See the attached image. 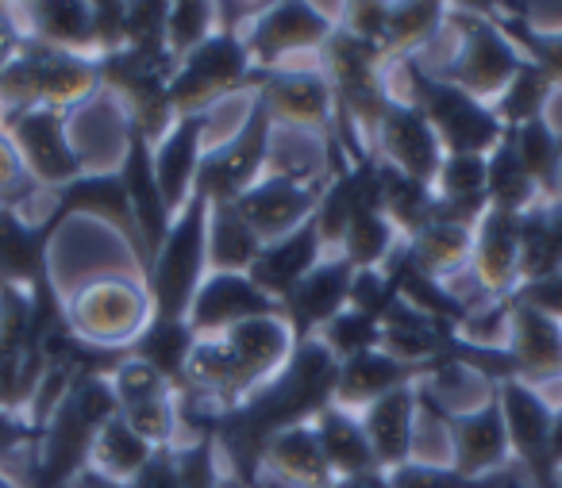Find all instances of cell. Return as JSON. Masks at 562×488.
<instances>
[{
	"label": "cell",
	"instance_id": "cell-1",
	"mask_svg": "<svg viewBox=\"0 0 562 488\" xmlns=\"http://www.w3.org/2000/svg\"><path fill=\"white\" fill-rule=\"evenodd\" d=\"M401 73L408 81L405 104L424 112V120L431 124L447 155H490L505 139V124L497 120V112L485 109L482 101H474L462 89H454L451 81L428 73L416 58H405Z\"/></svg>",
	"mask_w": 562,
	"mask_h": 488
},
{
	"label": "cell",
	"instance_id": "cell-2",
	"mask_svg": "<svg viewBox=\"0 0 562 488\" xmlns=\"http://www.w3.org/2000/svg\"><path fill=\"white\" fill-rule=\"evenodd\" d=\"M209 265V201L201 193L189 196L170 227V239L158 250L147 270V296L155 319H186L196 288L204 285Z\"/></svg>",
	"mask_w": 562,
	"mask_h": 488
},
{
	"label": "cell",
	"instance_id": "cell-3",
	"mask_svg": "<svg viewBox=\"0 0 562 488\" xmlns=\"http://www.w3.org/2000/svg\"><path fill=\"white\" fill-rule=\"evenodd\" d=\"M454 35H459V47L447 58L439 70H428L436 78L451 81L454 89L470 93L474 101H490L501 97L513 78L524 70L520 50L508 43V35L497 27V20H477L474 12H467L462 20H451Z\"/></svg>",
	"mask_w": 562,
	"mask_h": 488
},
{
	"label": "cell",
	"instance_id": "cell-4",
	"mask_svg": "<svg viewBox=\"0 0 562 488\" xmlns=\"http://www.w3.org/2000/svg\"><path fill=\"white\" fill-rule=\"evenodd\" d=\"M255 73L250 63V50L243 43V35L235 32H212L209 39L196 50H189L178 63L170 78V104L173 116L189 120V116H204L209 104H216L220 97L243 89Z\"/></svg>",
	"mask_w": 562,
	"mask_h": 488
},
{
	"label": "cell",
	"instance_id": "cell-5",
	"mask_svg": "<svg viewBox=\"0 0 562 488\" xmlns=\"http://www.w3.org/2000/svg\"><path fill=\"white\" fill-rule=\"evenodd\" d=\"M150 296L139 285H127L120 277L93 281L70 304H66V324L81 342L101 350H124L139 339L150 324Z\"/></svg>",
	"mask_w": 562,
	"mask_h": 488
},
{
	"label": "cell",
	"instance_id": "cell-6",
	"mask_svg": "<svg viewBox=\"0 0 562 488\" xmlns=\"http://www.w3.org/2000/svg\"><path fill=\"white\" fill-rule=\"evenodd\" d=\"M247 86H258L255 101L266 109L273 127L290 132H336V89L313 66H281V70H255Z\"/></svg>",
	"mask_w": 562,
	"mask_h": 488
},
{
	"label": "cell",
	"instance_id": "cell-7",
	"mask_svg": "<svg viewBox=\"0 0 562 488\" xmlns=\"http://www.w3.org/2000/svg\"><path fill=\"white\" fill-rule=\"evenodd\" d=\"M270 139H273V120L258 101H250V120L232 143L201 158L196 170V189L209 204H235L258 178L266 173L270 162Z\"/></svg>",
	"mask_w": 562,
	"mask_h": 488
},
{
	"label": "cell",
	"instance_id": "cell-8",
	"mask_svg": "<svg viewBox=\"0 0 562 488\" xmlns=\"http://www.w3.org/2000/svg\"><path fill=\"white\" fill-rule=\"evenodd\" d=\"M324 185H328V181L266 170L262 178L235 201V208H239V216L247 219V227L266 247V242H278V239H285V235L301 231V227L313 219Z\"/></svg>",
	"mask_w": 562,
	"mask_h": 488
},
{
	"label": "cell",
	"instance_id": "cell-9",
	"mask_svg": "<svg viewBox=\"0 0 562 488\" xmlns=\"http://www.w3.org/2000/svg\"><path fill=\"white\" fill-rule=\"evenodd\" d=\"M0 132L9 135L12 147H16L20 158H24L32 181L40 189H47V193H63L70 181H78L81 173H86L78 150L70 147V139H66L63 112H47V109L24 112V116L4 120Z\"/></svg>",
	"mask_w": 562,
	"mask_h": 488
},
{
	"label": "cell",
	"instance_id": "cell-10",
	"mask_svg": "<svg viewBox=\"0 0 562 488\" xmlns=\"http://www.w3.org/2000/svg\"><path fill=\"white\" fill-rule=\"evenodd\" d=\"M331 32H336V24L321 9H308V4H273V9H266L247 27L243 43H247L255 70H281L290 55L324 50Z\"/></svg>",
	"mask_w": 562,
	"mask_h": 488
},
{
	"label": "cell",
	"instance_id": "cell-11",
	"mask_svg": "<svg viewBox=\"0 0 562 488\" xmlns=\"http://www.w3.org/2000/svg\"><path fill=\"white\" fill-rule=\"evenodd\" d=\"M258 316H281V304L270 293H262L247 273H212L196 288L186 324L193 327L196 339H212V334H224Z\"/></svg>",
	"mask_w": 562,
	"mask_h": 488
},
{
	"label": "cell",
	"instance_id": "cell-12",
	"mask_svg": "<svg viewBox=\"0 0 562 488\" xmlns=\"http://www.w3.org/2000/svg\"><path fill=\"white\" fill-rule=\"evenodd\" d=\"M351 281H355V265L347 262V258H339V254L324 258V262L281 300V316L290 324L293 339L308 342L313 331H324L339 311H347Z\"/></svg>",
	"mask_w": 562,
	"mask_h": 488
},
{
	"label": "cell",
	"instance_id": "cell-13",
	"mask_svg": "<svg viewBox=\"0 0 562 488\" xmlns=\"http://www.w3.org/2000/svg\"><path fill=\"white\" fill-rule=\"evenodd\" d=\"M378 147H382V162L393 166L397 173L413 181H424V185H436L439 162H443V147H439L436 132L424 120L420 109L405 101H393L385 120L374 132Z\"/></svg>",
	"mask_w": 562,
	"mask_h": 488
},
{
	"label": "cell",
	"instance_id": "cell-14",
	"mask_svg": "<svg viewBox=\"0 0 562 488\" xmlns=\"http://www.w3.org/2000/svg\"><path fill=\"white\" fill-rule=\"evenodd\" d=\"M78 212H89V216H101L124 235V242L132 247V254L139 258V265L147 270V250H143L139 239V224H135L132 201H127V189L120 173H81L78 181L58 193L55 212L47 216V227L55 231L66 216H78Z\"/></svg>",
	"mask_w": 562,
	"mask_h": 488
},
{
	"label": "cell",
	"instance_id": "cell-15",
	"mask_svg": "<svg viewBox=\"0 0 562 488\" xmlns=\"http://www.w3.org/2000/svg\"><path fill=\"white\" fill-rule=\"evenodd\" d=\"M120 178H124L127 201H132L135 224H139L143 250H147V270H150L158 250L170 239L173 212H170V204H166L162 189H158L155 155H150V143L143 139V135L127 132V155H124V166H120Z\"/></svg>",
	"mask_w": 562,
	"mask_h": 488
},
{
	"label": "cell",
	"instance_id": "cell-16",
	"mask_svg": "<svg viewBox=\"0 0 562 488\" xmlns=\"http://www.w3.org/2000/svg\"><path fill=\"white\" fill-rule=\"evenodd\" d=\"M447 431H451V462L467 480L490 477V473L501 469L505 457L513 454L497 393H493V400L482 404V408L462 411V416H447Z\"/></svg>",
	"mask_w": 562,
	"mask_h": 488
},
{
	"label": "cell",
	"instance_id": "cell-17",
	"mask_svg": "<svg viewBox=\"0 0 562 488\" xmlns=\"http://www.w3.org/2000/svg\"><path fill=\"white\" fill-rule=\"evenodd\" d=\"M520 219L516 212L490 208L474 231V281L485 300L520 288Z\"/></svg>",
	"mask_w": 562,
	"mask_h": 488
},
{
	"label": "cell",
	"instance_id": "cell-18",
	"mask_svg": "<svg viewBox=\"0 0 562 488\" xmlns=\"http://www.w3.org/2000/svg\"><path fill=\"white\" fill-rule=\"evenodd\" d=\"M513 304V316H508V354L516 365V381L531 388H547L554 381H562V324L539 316L528 304Z\"/></svg>",
	"mask_w": 562,
	"mask_h": 488
},
{
	"label": "cell",
	"instance_id": "cell-19",
	"mask_svg": "<svg viewBox=\"0 0 562 488\" xmlns=\"http://www.w3.org/2000/svg\"><path fill=\"white\" fill-rule=\"evenodd\" d=\"M204 132H209V116H189V120H178L158 147H150L158 189H162L173 219H178V212L186 208L196 189V170H201V158H204V150H201Z\"/></svg>",
	"mask_w": 562,
	"mask_h": 488
},
{
	"label": "cell",
	"instance_id": "cell-20",
	"mask_svg": "<svg viewBox=\"0 0 562 488\" xmlns=\"http://www.w3.org/2000/svg\"><path fill=\"white\" fill-rule=\"evenodd\" d=\"M416 411H420V400H416L413 385L382 396V400H374L362 411L359 423H362V434H367L370 450H374V457H378V469L393 473L413 457Z\"/></svg>",
	"mask_w": 562,
	"mask_h": 488
},
{
	"label": "cell",
	"instance_id": "cell-21",
	"mask_svg": "<svg viewBox=\"0 0 562 488\" xmlns=\"http://www.w3.org/2000/svg\"><path fill=\"white\" fill-rule=\"evenodd\" d=\"M321 262H324V242H321V235H316L313 219H308L301 231L285 235V239H278V242H266L247 277L281 304Z\"/></svg>",
	"mask_w": 562,
	"mask_h": 488
},
{
	"label": "cell",
	"instance_id": "cell-22",
	"mask_svg": "<svg viewBox=\"0 0 562 488\" xmlns=\"http://www.w3.org/2000/svg\"><path fill=\"white\" fill-rule=\"evenodd\" d=\"M413 377H424V370L397 362V358L385 354V350L378 347V350H370V354H359V358H347V362H339L331 404H336V408H347V411L370 408V404L382 400V396L405 388Z\"/></svg>",
	"mask_w": 562,
	"mask_h": 488
},
{
	"label": "cell",
	"instance_id": "cell-23",
	"mask_svg": "<svg viewBox=\"0 0 562 488\" xmlns=\"http://www.w3.org/2000/svg\"><path fill=\"white\" fill-rule=\"evenodd\" d=\"M47 235L50 227L27 224L16 208H0V285L32 296V288L50 277Z\"/></svg>",
	"mask_w": 562,
	"mask_h": 488
},
{
	"label": "cell",
	"instance_id": "cell-24",
	"mask_svg": "<svg viewBox=\"0 0 562 488\" xmlns=\"http://www.w3.org/2000/svg\"><path fill=\"white\" fill-rule=\"evenodd\" d=\"M262 465L281 480L285 488H331L336 485V469L324 457L321 442H316L313 423L285 427L270 439Z\"/></svg>",
	"mask_w": 562,
	"mask_h": 488
},
{
	"label": "cell",
	"instance_id": "cell-25",
	"mask_svg": "<svg viewBox=\"0 0 562 488\" xmlns=\"http://www.w3.org/2000/svg\"><path fill=\"white\" fill-rule=\"evenodd\" d=\"M401 254L408 258V265L416 273L439 281V285H451V277L467 270L470 254H474V227L431 219L424 231H416L408 242H401Z\"/></svg>",
	"mask_w": 562,
	"mask_h": 488
},
{
	"label": "cell",
	"instance_id": "cell-26",
	"mask_svg": "<svg viewBox=\"0 0 562 488\" xmlns=\"http://www.w3.org/2000/svg\"><path fill=\"white\" fill-rule=\"evenodd\" d=\"M313 419H316V423H313L316 442H321L324 457H328V465L336 469L339 480L362 477V473L378 469L374 450H370L367 434H362V423L351 416V411L328 404V408H321Z\"/></svg>",
	"mask_w": 562,
	"mask_h": 488
},
{
	"label": "cell",
	"instance_id": "cell-27",
	"mask_svg": "<svg viewBox=\"0 0 562 488\" xmlns=\"http://www.w3.org/2000/svg\"><path fill=\"white\" fill-rule=\"evenodd\" d=\"M196 334L186 319H155L139 331V339L127 347V358L150 365L166 385H178L186 381V365H189V350H193Z\"/></svg>",
	"mask_w": 562,
	"mask_h": 488
},
{
	"label": "cell",
	"instance_id": "cell-28",
	"mask_svg": "<svg viewBox=\"0 0 562 488\" xmlns=\"http://www.w3.org/2000/svg\"><path fill=\"white\" fill-rule=\"evenodd\" d=\"M27 20H32L27 39L81 58H101L93 39V4H32Z\"/></svg>",
	"mask_w": 562,
	"mask_h": 488
},
{
	"label": "cell",
	"instance_id": "cell-29",
	"mask_svg": "<svg viewBox=\"0 0 562 488\" xmlns=\"http://www.w3.org/2000/svg\"><path fill=\"white\" fill-rule=\"evenodd\" d=\"M262 239L247 227L235 204H209V265L212 273H250Z\"/></svg>",
	"mask_w": 562,
	"mask_h": 488
},
{
	"label": "cell",
	"instance_id": "cell-30",
	"mask_svg": "<svg viewBox=\"0 0 562 488\" xmlns=\"http://www.w3.org/2000/svg\"><path fill=\"white\" fill-rule=\"evenodd\" d=\"M508 139H513V150L520 158L524 173L531 178V185L539 189V201H554L559 196V166H562V143L559 135L551 132L543 116L531 120L524 127H508Z\"/></svg>",
	"mask_w": 562,
	"mask_h": 488
},
{
	"label": "cell",
	"instance_id": "cell-31",
	"mask_svg": "<svg viewBox=\"0 0 562 488\" xmlns=\"http://www.w3.org/2000/svg\"><path fill=\"white\" fill-rule=\"evenodd\" d=\"M485 166H490V178H485V201H490V208L516 212V216H524L528 208H536L539 189L531 185V178L524 173L508 132H505V139L485 155Z\"/></svg>",
	"mask_w": 562,
	"mask_h": 488
},
{
	"label": "cell",
	"instance_id": "cell-32",
	"mask_svg": "<svg viewBox=\"0 0 562 488\" xmlns=\"http://www.w3.org/2000/svg\"><path fill=\"white\" fill-rule=\"evenodd\" d=\"M150 454H155V446H150L147 439H139V434L116 416L112 423H104L101 431H97L93 454H89V469L127 485V480L150 462Z\"/></svg>",
	"mask_w": 562,
	"mask_h": 488
},
{
	"label": "cell",
	"instance_id": "cell-33",
	"mask_svg": "<svg viewBox=\"0 0 562 488\" xmlns=\"http://www.w3.org/2000/svg\"><path fill=\"white\" fill-rule=\"evenodd\" d=\"M393 250H397V227L390 224V216L385 212H362V216L351 219L336 254L347 258L355 270H382Z\"/></svg>",
	"mask_w": 562,
	"mask_h": 488
},
{
	"label": "cell",
	"instance_id": "cell-34",
	"mask_svg": "<svg viewBox=\"0 0 562 488\" xmlns=\"http://www.w3.org/2000/svg\"><path fill=\"white\" fill-rule=\"evenodd\" d=\"M551 86L554 81L547 78L539 66L524 63V70L513 78V86H508L505 93L497 97V104H493V112H497V120L505 124V132L543 116V104H547V97H551Z\"/></svg>",
	"mask_w": 562,
	"mask_h": 488
},
{
	"label": "cell",
	"instance_id": "cell-35",
	"mask_svg": "<svg viewBox=\"0 0 562 488\" xmlns=\"http://www.w3.org/2000/svg\"><path fill=\"white\" fill-rule=\"evenodd\" d=\"M443 9L436 4H390V32L382 43V58H405L408 50L436 39Z\"/></svg>",
	"mask_w": 562,
	"mask_h": 488
},
{
	"label": "cell",
	"instance_id": "cell-36",
	"mask_svg": "<svg viewBox=\"0 0 562 488\" xmlns=\"http://www.w3.org/2000/svg\"><path fill=\"white\" fill-rule=\"evenodd\" d=\"M321 342L336 354V362H347V358L370 354V350L382 347V324L347 308V311H339L328 327H324Z\"/></svg>",
	"mask_w": 562,
	"mask_h": 488
},
{
	"label": "cell",
	"instance_id": "cell-37",
	"mask_svg": "<svg viewBox=\"0 0 562 488\" xmlns=\"http://www.w3.org/2000/svg\"><path fill=\"white\" fill-rule=\"evenodd\" d=\"M485 178H490L485 155H443L431 189L443 201H470V196H485Z\"/></svg>",
	"mask_w": 562,
	"mask_h": 488
},
{
	"label": "cell",
	"instance_id": "cell-38",
	"mask_svg": "<svg viewBox=\"0 0 562 488\" xmlns=\"http://www.w3.org/2000/svg\"><path fill=\"white\" fill-rule=\"evenodd\" d=\"M212 35V4H170L166 16V47L170 55L186 58L189 50H196Z\"/></svg>",
	"mask_w": 562,
	"mask_h": 488
},
{
	"label": "cell",
	"instance_id": "cell-39",
	"mask_svg": "<svg viewBox=\"0 0 562 488\" xmlns=\"http://www.w3.org/2000/svg\"><path fill=\"white\" fill-rule=\"evenodd\" d=\"M173 457H178V488H224L216 439L212 434L189 439V446L173 450Z\"/></svg>",
	"mask_w": 562,
	"mask_h": 488
},
{
	"label": "cell",
	"instance_id": "cell-40",
	"mask_svg": "<svg viewBox=\"0 0 562 488\" xmlns=\"http://www.w3.org/2000/svg\"><path fill=\"white\" fill-rule=\"evenodd\" d=\"M166 4H127L124 47L132 50H170L166 47Z\"/></svg>",
	"mask_w": 562,
	"mask_h": 488
},
{
	"label": "cell",
	"instance_id": "cell-41",
	"mask_svg": "<svg viewBox=\"0 0 562 488\" xmlns=\"http://www.w3.org/2000/svg\"><path fill=\"white\" fill-rule=\"evenodd\" d=\"M35 181L32 173H27L24 158H20V150L12 147V139L4 132H0V208H24L27 201L35 196Z\"/></svg>",
	"mask_w": 562,
	"mask_h": 488
},
{
	"label": "cell",
	"instance_id": "cell-42",
	"mask_svg": "<svg viewBox=\"0 0 562 488\" xmlns=\"http://www.w3.org/2000/svg\"><path fill=\"white\" fill-rule=\"evenodd\" d=\"M393 488H477V480H467L454 465H424L405 462L390 473Z\"/></svg>",
	"mask_w": 562,
	"mask_h": 488
},
{
	"label": "cell",
	"instance_id": "cell-43",
	"mask_svg": "<svg viewBox=\"0 0 562 488\" xmlns=\"http://www.w3.org/2000/svg\"><path fill=\"white\" fill-rule=\"evenodd\" d=\"M508 300L528 304V308H536L539 316L562 324V273H551V277H539V281H524Z\"/></svg>",
	"mask_w": 562,
	"mask_h": 488
},
{
	"label": "cell",
	"instance_id": "cell-44",
	"mask_svg": "<svg viewBox=\"0 0 562 488\" xmlns=\"http://www.w3.org/2000/svg\"><path fill=\"white\" fill-rule=\"evenodd\" d=\"M124 16H127V4H93V39H97V55H116L124 50Z\"/></svg>",
	"mask_w": 562,
	"mask_h": 488
},
{
	"label": "cell",
	"instance_id": "cell-45",
	"mask_svg": "<svg viewBox=\"0 0 562 488\" xmlns=\"http://www.w3.org/2000/svg\"><path fill=\"white\" fill-rule=\"evenodd\" d=\"M127 488H178V457H173V446L155 450L150 462L127 480Z\"/></svg>",
	"mask_w": 562,
	"mask_h": 488
},
{
	"label": "cell",
	"instance_id": "cell-46",
	"mask_svg": "<svg viewBox=\"0 0 562 488\" xmlns=\"http://www.w3.org/2000/svg\"><path fill=\"white\" fill-rule=\"evenodd\" d=\"M40 439V427L32 423V419L16 416V411L0 408V457L4 454H16L24 442H35Z\"/></svg>",
	"mask_w": 562,
	"mask_h": 488
},
{
	"label": "cell",
	"instance_id": "cell-47",
	"mask_svg": "<svg viewBox=\"0 0 562 488\" xmlns=\"http://www.w3.org/2000/svg\"><path fill=\"white\" fill-rule=\"evenodd\" d=\"M551 462H554V469L562 465V408H554V419H551Z\"/></svg>",
	"mask_w": 562,
	"mask_h": 488
},
{
	"label": "cell",
	"instance_id": "cell-48",
	"mask_svg": "<svg viewBox=\"0 0 562 488\" xmlns=\"http://www.w3.org/2000/svg\"><path fill=\"white\" fill-rule=\"evenodd\" d=\"M0 488H12V485H9V480H4V477H0Z\"/></svg>",
	"mask_w": 562,
	"mask_h": 488
},
{
	"label": "cell",
	"instance_id": "cell-49",
	"mask_svg": "<svg viewBox=\"0 0 562 488\" xmlns=\"http://www.w3.org/2000/svg\"><path fill=\"white\" fill-rule=\"evenodd\" d=\"M559 488H562V465H559Z\"/></svg>",
	"mask_w": 562,
	"mask_h": 488
}]
</instances>
